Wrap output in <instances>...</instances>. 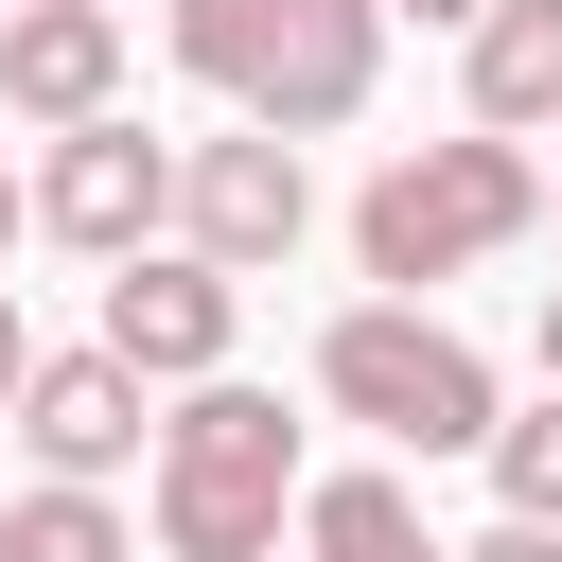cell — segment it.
<instances>
[{"instance_id": "2e32d148", "label": "cell", "mask_w": 562, "mask_h": 562, "mask_svg": "<svg viewBox=\"0 0 562 562\" xmlns=\"http://www.w3.org/2000/svg\"><path fill=\"white\" fill-rule=\"evenodd\" d=\"M18 228H35V176H18V158H0V246H18Z\"/></svg>"}, {"instance_id": "52a82bcc", "label": "cell", "mask_w": 562, "mask_h": 562, "mask_svg": "<svg viewBox=\"0 0 562 562\" xmlns=\"http://www.w3.org/2000/svg\"><path fill=\"white\" fill-rule=\"evenodd\" d=\"M228 334H246V281L211 263V246H123L105 263V351L140 369V386H193V369H228Z\"/></svg>"}, {"instance_id": "6da1fadb", "label": "cell", "mask_w": 562, "mask_h": 562, "mask_svg": "<svg viewBox=\"0 0 562 562\" xmlns=\"http://www.w3.org/2000/svg\"><path fill=\"white\" fill-rule=\"evenodd\" d=\"M140 527H158V562H281V527H299V422H281V386L193 369L176 422H158Z\"/></svg>"}, {"instance_id": "8992f818", "label": "cell", "mask_w": 562, "mask_h": 562, "mask_svg": "<svg viewBox=\"0 0 562 562\" xmlns=\"http://www.w3.org/2000/svg\"><path fill=\"white\" fill-rule=\"evenodd\" d=\"M35 228H53V246H88V263L158 246V228H176V140H140L123 105L53 123V158H35Z\"/></svg>"}, {"instance_id": "d6986e66", "label": "cell", "mask_w": 562, "mask_h": 562, "mask_svg": "<svg viewBox=\"0 0 562 562\" xmlns=\"http://www.w3.org/2000/svg\"><path fill=\"white\" fill-rule=\"evenodd\" d=\"M544 140H562V123H544ZM544 228H562V176H544Z\"/></svg>"}, {"instance_id": "8fae6325", "label": "cell", "mask_w": 562, "mask_h": 562, "mask_svg": "<svg viewBox=\"0 0 562 562\" xmlns=\"http://www.w3.org/2000/svg\"><path fill=\"white\" fill-rule=\"evenodd\" d=\"M299 562H439L404 474H299Z\"/></svg>"}, {"instance_id": "ba28073f", "label": "cell", "mask_w": 562, "mask_h": 562, "mask_svg": "<svg viewBox=\"0 0 562 562\" xmlns=\"http://www.w3.org/2000/svg\"><path fill=\"white\" fill-rule=\"evenodd\" d=\"M0 422L35 439V474H123V457L158 439V386H140V369H123L105 334H88V351H35Z\"/></svg>"}, {"instance_id": "5bb4252c", "label": "cell", "mask_w": 562, "mask_h": 562, "mask_svg": "<svg viewBox=\"0 0 562 562\" xmlns=\"http://www.w3.org/2000/svg\"><path fill=\"white\" fill-rule=\"evenodd\" d=\"M439 562H562V527H527V509H492L474 544H439Z\"/></svg>"}, {"instance_id": "3957f363", "label": "cell", "mask_w": 562, "mask_h": 562, "mask_svg": "<svg viewBox=\"0 0 562 562\" xmlns=\"http://www.w3.org/2000/svg\"><path fill=\"white\" fill-rule=\"evenodd\" d=\"M544 228V158L509 140V123H474V140H404L369 193H351V263L386 281V299H439V281H474L492 246H527Z\"/></svg>"}, {"instance_id": "9c48e42d", "label": "cell", "mask_w": 562, "mask_h": 562, "mask_svg": "<svg viewBox=\"0 0 562 562\" xmlns=\"http://www.w3.org/2000/svg\"><path fill=\"white\" fill-rule=\"evenodd\" d=\"M0 105L53 140L88 105H123V18L105 0H0Z\"/></svg>"}, {"instance_id": "7c38bea8", "label": "cell", "mask_w": 562, "mask_h": 562, "mask_svg": "<svg viewBox=\"0 0 562 562\" xmlns=\"http://www.w3.org/2000/svg\"><path fill=\"white\" fill-rule=\"evenodd\" d=\"M0 562H140V527L105 509V474H35L0 509Z\"/></svg>"}, {"instance_id": "7a4b0ae2", "label": "cell", "mask_w": 562, "mask_h": 562, "mask_svg": "<svg viewBox=\"0 0 562 562\" xmlns=\"http://www.w3.org/2000/svg\"><path fill=\"white\" fill-rule=\"evenodd\" d=\"M158 35H176V70L211 105H246L281 140H334L386 88V0H176Z\"/></svg>"}, {"instance_id": "ac0fdd59", "label": "cell", "mask_w": 562, "mask_h": 562, "mask_svg": "<svg viewBox=\"0 0 562 562\" xmlns=\"http://www.w3.org/2000/svg\"><path fill=\"white\" fill-rule=\"evenodd\" d=\"M386 18H439V35H457V18H474V0H386Z\"/></svg>"}, {"instance_id": "9a60e30c", "label": "cell", "mask_w": 562, "mask_h": 562, "mask_svg": "<svg viewBox=\"0 0 562 562\" xmlns=\"http://www.w3.org/2000/svg\"><path fill=\"white\" fill-rule=\"evenodd\" d=\"M18 369H35V316H18V281H0V404H18Z\"/></svg>"}, {"instance_id": "5b68a950", "label": "cell", "mask_w": 562, "mask_h": 562, "mask_svg": "<svg viewBox=\"0 0 562 562\" xmlns=\"http://www.w3.org/2000/svg\"><path fill=\"white\" fill-rule=\"evenodd\" d=\"M299 228H316V176H299L281 123L228 105V140H176V246H211L228 281H263V263H299Z\"/></svg>"}, {"instance_id": "30bf717a", "label": "cell", "mask_w": 562, "mask_h": 562, "mask_svg": "<svg viewBox=\"0 0 562 562\" xmlns=\"http://www.w3.org/2000/svg\"><path fill=\"white\" fill-rule=\"evenodd\" d=\"M457 70H474V123L544 140L562 123V0H474L457 18Z\"/></svg>"}, {"instance_id": "e0dca14e", "label": "cell", "mask_w": 562, "mask_h": 562, "mask_svg": "<svg viewBox=\"0 0 562 562\" xmlns=\"http://www.w3.org/2000/svg\"><path fill=\"white\" fill-rule=\"evenodd\" d=\"M544 386H562V281H544Z\"/></svg>"}, {"instance_id": "277c9868", "label": "cell", "mask_w": 562, "mask_h": 562, "mask_svg": "<svg viewBox=\"0 0 562 562\" xmlns=\"http://www.w3.org/2000/svg\"><path fill=\"white\" fill-rule=\"evenodd\" d=\"M316 404L369 422L386 457H474V439H492V351H474L439 299H386V281H369V299L316 334Z\"/></svg>"}, {"instance_id": "4fadbf2b", "label": "cell", "mask_w": 562, "mask_h": 562, "mask_svg": "<svg viewBox=\"0 0 562 562\" xmlns=\"http://www.w3.org/2000/svg\"><path fill=\"white\" fill-rule=\"evenodd\" d=\"M474 457H492V492H509V509H527V527H562V386H544V404H527V422H509V404H492V439H474Z\"/></svg>"}]
</instances>
